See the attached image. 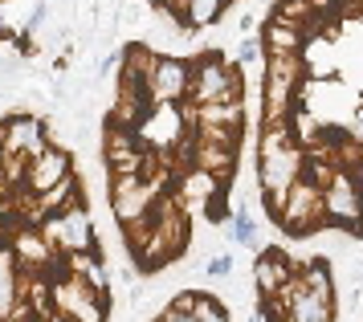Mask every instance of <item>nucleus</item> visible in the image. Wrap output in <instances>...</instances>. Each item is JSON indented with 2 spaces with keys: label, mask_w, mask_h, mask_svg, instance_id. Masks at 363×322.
I'll return each instance as SVG.
<instances>
[{
  "label": "nucleus",
  "mask_w": 363,
  "mask_h": 322,
  "mask_svg": "<svg viewBox=\"0 0 363 322\" xmlns=\"http://www.w3.org/2000/svg\"><path fill=\"white\" fill-rule=\"evenodd\" d=\"M184 253H188V212L176 200V192H164L151 212V237L131 261L139 265V274H160L164 265L180 261Z\"/></svg>",
  "instance_id": "f257e3e1"
},
{
  "label": "nucleus",
  "mask_w": 363,
  "mask_h": 322,
  "mask_svg": "<svg viewBox=\"0 0 363 322\" xmlns=\"http://www.w3.org/2000/svg\"><path fill=\"white\" fill-rule=\"evenodd\" d=\"M188 102L204 106V102H241V70L237 62H225L220 53H200L192 62V86H188Z\"/></svg>",
  "instance_id": "f03ea898"
},
{
  "label": "nucleus",
  "mask_w": 363,
  "mask_h": 322,
  "mask_svg": "<svg viewBox=\"0 0 363 322\" xmlns=\"http://www.w3.org/2000/svg\"><path fill=\"white\" fill-rule=\"evenodd\" d=\"M323 196H327V225L343 228L351 237H363V172L335 167Z\"/></svg>",
  "instance_id": "7ed1b4c3"
},
{
  "label": "nucleus",
  "mask_w": 363,
  "mask_h": 322,
  "mask_svg": "<svg viewBox=\"0 0 363 322\" xmlns=\"http://www.w3.org/2000/svg\"><path fill=\"white\" fill-rule=\"evenodd\" d=\"M278 225L290 237H311L318 228H330L327 225V196H323V184L318 179H311L302 172V179L286 192V212H281Z\"/></svg>",
  "instance_id": "20e7f679"
},
{
  "label": "nucleus",
  "mask_w": 363,
  "mask_h": 322,
  "mask_svg": "<svg viewBox=\"0 0 363 322\" xmlns=\"http://www.w3.org/2000/svg\"><path fill=\"white\" fill-rule=\"evenodd\" d=\"M41 233H45V241L57 253H90V249H99V228H94V216L86 209V200L45 216Z\"/></svg>",
  "instance_id": "39448f33"
},
{
  "label": "nucleus",
  "mask_w": 363,
  "mask_h": 322,
  "mask_svg": "<svg viewBox=\"0 0 363 322\" xmlns=\"http://www.w3.org/2000/svg\"><path fill=\"white\" fill-rule=\"evenodd\" d=\"M167 188L160 179H147V176H111V212H115L118 225H135L155 212L160 196Z\"/></svg>",
  "instance_id": "423d86ee"
},
{
  "label": "nucleus",
  "mask_w": 363,
  "mask_h": 322,
  "mask_svg": "<svg viewBox=\"0 0 363 322\" xmlns=\"http://www.w3.org/2000/svg\"><path fill=\"white\" fill-rule=\"evenodd\" d=\"M50 147V131H45V114H4V127H0V155H29L37 160L41 151Z\"/></svg>",
  "instance_id": "0eeeda50"
},
{
  "label": "nucleus",
  "mask_w": 363,
  "mask_h": 322,
  "mask_svg": "<svg viewBox=\"0 0 363 322\" xmlns=\"http://www.w3.org/2000/svg\"><path fill=\"white\" fill-rule=\"evenodd\" d=\"M306 172V147L294 143L286 151H274V155H257V188L265 192H290Z\"/></svg>",
  "instance_id": "6e6552de"
},
{
  "label": "nucleus",
  "mask_w": 363,
  "mask_h": 322,
  "mask_svg": "<svg viewBox=\"0 0 363 322\" xmlns=\"http://www.w3.org/2000/svg\"><path fill=\"white\" fill-rule=\"evenodd\" d=\"M188 86H192V62L172 57V53H160V62H155V70H151V78H147L151 106L184 102L188 98Z\"/></svg>",
  "instance_id": "1a4fd4ad"
},
{
  "label": "nucleus",
  "mask_w": 363,
  "mask_h": 322,
  "mask_svg": "<svg viewBox=\"0 0 363 322\" xmlns=\"http://www.w3.org/2000/svg\"><path fill=\"white\" fill-rule=\"evenodd\" d=\"M172 192H176V200L184 204L188 216H208V204L225 192V184H220V176L204 172V167H188V172L176 176V188Z\"/></svg>",
  "instance_id": "9d476101"
},
{
  "label": "nucleus",
  "mask_w": 363,
  "mask_h": 322,
  "mask_svg": "<svg viewBox=\"0 0 363 322\" xmlns=\"http://www.w3.org/2000/svg\"><path fill=\"white\" fill-rule=\"evenodd\" d=\"M9 249H13V261H17V270H25V274H50L53 261H57V249L45 241L41 225H25L17 237L9 241Z\"/></svg>",
  "instance_id": "9b49d317"
},
{
  "label": "nucleus",
  "mask_w": 363,
  "mask_h": 322,
  "mask_svg": "<svg viewBox=\"0 0 363 322\" xmlns=\"http://www.w3.org/2000/svg\"><path fill=\"white\" fill-rule=\"evenodd\" d=\"M66 176H74V155L57 143H50L33 163H29V188H33V192H50L53 184H62Z\"/></svg>",
  "instance_id": "f8f14e48"
},
{
  "label": "nucleus",
  "mask_w": 363,
  "mask_h": 322,
  "mask_svg": "<svg viewBox=\"0 0 363 322\" xmlns=\"http://www.w3.org/2000/svg\"><path fill=\"white\" fill-rule=\"evenodd\" d=\"M290 261H294V257H290V253H281V249H265L262 257L253 261V290L262 294V298L281 294V286L298 274Z\"/></svg>",
  "instance_id": "ddd939ff"
},
{
  "label": "nucleus",
  "mask_w": 363,
  "mask_h": 322,
  "mask_svg": "<svg viewBox=\"0 0 363 322\" xmlns=\"http://www.w3.org/2000/svg\"><path fill=\"white\" fill-rule=\"evenodd\" d=\"M196 135V131H192ZM192 167H204V172H213L220 176V184L229 188L233 176H237V147H225V143H208V139H200L192 143Z\"/></svg>",
  "instance_id": "4468645a"
},
{
  "label": "nucleus",
  "mask_w": 363,
  "mask_h": 322,
  "mask_svg": "<svg viewBox=\"0 0 363 322\" xmlns=\"http://www.w3.org/2000/svg\"><path fill=\"white\" fill-rule=\"evenodd\" d=\"M302 41H306V29L294 25V21H281V16H269V25L262 29L265 57H269V53H298Z\"/></svg>",
  "instance_id": "2eb2a0df"
},
{
  "label": "nucleus",
  "mask_w": 363,
  "mask_h": 322,
  "mask_svg": "<svg viewBox=\"0 0 363 322\" xmlns=\"http://www.w3.org/2000/svg\"><path fill=\"white\" fill-rule=\"evenodd\" d=\"M225 4H229V0H184L180 16H184L188 29H213L216 21L225 16Z\"/></svg>",
  "instance_id": "dca6fc26"
},
{
  "label": "nucleus",
  "mask_w": 363,
  "mask_h": 322,
  "mask_svg": "<svg viewBox=\"0 0 363 322\" xmlns=\"http://www.w3.org/2000/svg\"><path fill=\"white\" fill-rule=\"evenodd\" d=\"M302 277H306V290H311V294H318V298L335 302V274H330V265L323 257L306 261V265H302Z\"/></svg>",
  "instance_id": "f3484780"
},
{
  "label": "nucleus",
  "mask_w": 363,
  "mask_h": 322,
  "mask_svg": "<svg viewBox=\"0 0 363 322\" xmlns=\"http://www.w3.org/2000/svg\"><path fill=\"white\" fill-rule=\"evenodd\" d=\"M225 233H229L233 245L253 249V245H257V221H253V212H249V209H237V216L225 225Z\"/></svg>",
  "instance_id": "a211bd4d"
},
{
  "label": "nucleus",
  "mask_w": 363,
  "mask_h": 322,
  "mask_svg": "<svg viewBox=\"0 0 363 322\" xmlns=\"http://www.w3.org/2000/svg\"><path fill=\"white\" fill-rule=\"evenodd\" d=\"M192 314H196L200 322H229V310L220 306L213 294H204V290H196V306H192Z\"/></svg>",
  "instance_id": "6ab92c4d"
},
{
  "label": "nucleus",
  "mask_w": 363,
  "mask_h": 322,
  "mask_svg": "<svg viewBox=\"0 0 363 322\" xmlns=\"http://www.w3.org/2000/svg\"><path fill=\"white\" fill-rule=\"evenodd\" d=\"M233 270H237V265H233V253H208V257H204V274L208 277H220V282H225V277H233Z\"/></svg>",
  "instance_id": "aec40b11"
},
{
  "label": "nucleus",
  "mask_w": 363,
  "mask_h": 322,
  "mask_svg": "<svg viewBox=\"0 0 363 322\" xmlns=\"http://www.w3.org/2000/svg\"><path fill=\"white\" fill-rule=\"evenodd\" d=\"M265 45H262V37H241V45H237V65H249L253 57H262Z\"/></svg>",
  "instance_id": "412c9836"
},
{
  "label": "nucleus",
  "mask_w": 363,
  "mask_h": 322,
  "mask_svg": "<svg viewBox=\"0 0 363 322\" xmlns=\"http://www.w3.org/2000/svg\"><path fill=\"white\" fill-rule=\"evenodd\" d=\"M123 62V53H118V49H111V53H106V57H102L99 62V70H94V78H106V74H115V65Z\"/></svg>",
  "instance_id": "4be33fe9"
},
{
  "label": "nucleus",
  "mask_w": 363,
  "mask_h": 322,
  "mask_svg": "<svg viewBox=\"0 0 363 322\" xmlns=\"http://www.w3.org/2000/svg\"><path fill=\"white\" fill-rule=\"evenodd\" d=\"M311 4H314V13H318V16H327L330 9H335V4H343V0H311Z\"/></svg>",
  "instance_id": "5701e85b"
},
{
  "label": "nucleus",
  "mask_w": 363,
  "mask_h": 322,
  "mask_svg": "<svg viewBox=\"0 0 363 322\" xmlns=\"http://www.w3.org/2000/svg\"><path fill=\"white\" fill-rule=\"evenodd\" d=\"M253 21H257L253 13H241V21H237V25H241V33H249V29H253Z\"/></svg>",
  "instance_id": "b1692460"
},
{
  "label": "nucleus",
  "mask_w": 363,
  "mask_h": 322,
  "mask_svg": "<svg viewBox=\"0 0 363 322\" xmlns=\"http://www.w3.org/2000/svg\"><path fill=\"white\" fill-rule=\"evenodd\" d=\"M249 322H274V318H269V314H265V310L257 306V310H253V314H249Z\"/></svg>",
  "instance_id": "393cba45"
},
{
  "label": "nucleus",
  "mask_w": 363,
  "mask_h": 322,
  "mask_svg": "<svg viewBox=\"0 0 363 322\" xmlns=\"http://www.w3.org/2000/svg\"><path fill=\"white\" fill-rule=\"evenodd\" d=\"M41 322H78V318H69V314H57V310H53L50 318H41Z\"/></svg>",
  "instance_id": "a878e982"
},
{
  "label": "nucleus",
  "mask_w": 363,
  "mask_h": 322,
  "mask_svg": "<svg viewBox=\"0 0 363 322\" xmlns=\"http://www.w3.org/2000/svg\"><path fill=\"white\" fill-rule=\"evenodd\" d=\"M343 9H351V13H355V0H343Z\"/></svg>",
  "instance_id": "bb28decb"
},
{
  "label": "nucleus",
  "mask_w": 363,
  "mask_h": 322,
  "mask_svg": "<svg viewBox=\"0 0 363 322\" xmlns=\"http://www.w3.org/2000/svg\"><path fill=\"white\" fill-rule=\"evenodd\" d=\"M355 13H363V0H355Z\"/></svg>",
  "instance_id": "cd10ccee"
},
{
  "label": "nucleus",
  "mask_w": 363,
  "mask_h": 322,
  "mask_svg": "<svg viewBox=\"0 0 363 322\" xmlns=\"http://www.w3.org/2000/svg\"><path fill=\"white\" fill-rule=\"evenodd\" d=\"M151 322H164V318H151Z\"/></svg>",
  "instance_id": "c85d7f7f"
},
{
  "label": "nucleus",
  "mask_w": 363,
  "mask_h": 322,
  "mask_svg": "<svg viewBox=\"0 0 363 322\" xmlns=\"http://www.w3.org/2000/svg\"><path fill=\"white\" fill-rule=\"evenodd\" d=\"M269 4H278V0H269Z\"/></svg>",
  "instance_id": "c756f323"
}]
</instances>
